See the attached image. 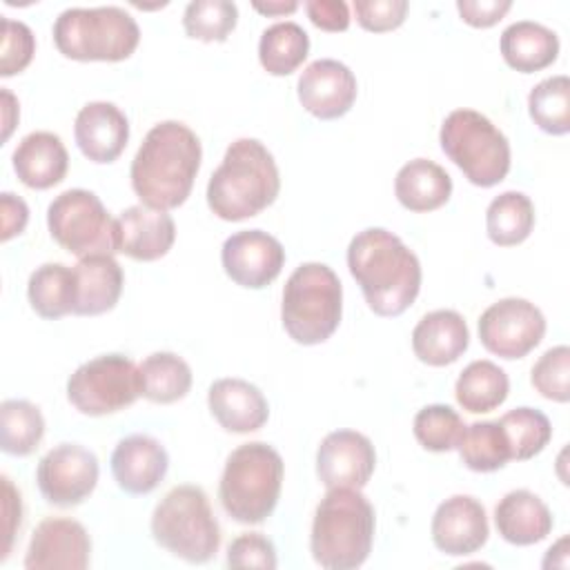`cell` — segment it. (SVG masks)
<instances>
[{
	"label": "cell",
	"mask_w": 570,
	"mask_h": 570,
	"mask_svg": "<svg viewBox=\"0 0 570 570\" xmlns=\"http://www.w3.org/2000/svg\"><path fill=\"white\" fill-rule=\"evenodd\" d=\"M200 158V138L180 120H163L147 131L131 160V187L142 205L169 212L191 194Z\"/></svg>",
	"instance_id": "6da1fadb"
},
{
	"label": "cell",
	"mask_w": 570,
	"mask_h": 570,
	"mask_svg": "<svg viewBox=\"0 0 570 570\" xmlns=\"http://www.w3.org/2000/svg\"><path fill=\"white\" fill-rule=\"evenodd\" d=\"M347 267L367 307L379 316H399L419 296L421 263L416 254L385 227H367L350 240Z\"/></svg>",
	"instance_id": "7a4b0ae2"
},
{
	"label": "cell",
	"mask_w": 570,
	"mask_h": 570,
	"mask_svg": "<svg viewBox=\"0 0 570 570\" xmlns=\"http://www.w3.org/2000/svg\"><path fill=\"white\" fill-rule=\"evenodd\" d=\"M281 191V174L272 151L256 138L234 140L207 183L209 209L229 223L267 209Z\"/></svg>",
	"instance_id": "3957f363"
},
{
	"label": "cell",
	"mask_w": 570,
	"mask_h": 570,
	"mask_svg": "<svg viewBox=\"0 0 570 570\" xmlns=\"http://www.w3.org/2000/svg\"><path fill=\"white\" fill-rule=\"evenodd\" d=\"M374 530V508L361 490L330 488L314 510L309 552L325 570H354L370 557Z\"/></svg>",
	"instance_id": "277c9868"
},
{
	"label": "cell",
	"mask_w": 570,
	"mask_h": 570,
	"mask_svg": "<svg viewBox=\"0 0 570 570\" xmlns=\"http://www.w3.org/2000/svg\"><path fill=\"white\" fill-rule=\"evenodd\" d=\"M283 476V459L269 443L238 445L227 456L218 483L223 510L238 523H263L278 503Z\"/></svg>",
	"instance_id": "5b68a950"
},
{
	"label": "cell",
	"mask_w": 570,
	"mask_h": 570,
	"mask_svg": "<svg viewBox=\"0 0 570 570\" xmlns=\"http://www.w3.org/2000/svg\"><path fill=\"white\" fill-rule=\"evenodd\" d=\"M343 316V287L325 263H301L283 287L281 321L292 341L318 345L327 341Z\"/></svg>",
	"instance_id": "8992f818"
},
{
	"label": "cell",
	"mask_w": 570,
	"mask_h": 570,
	"mask_svg": "<svg viewBox=\"0 0 570 570\" xmlns=\"http://www.w3.org/2000/svg\"><path fill=\"white\" fill-rule=\"evenodd\" d=\"M53 42L65 58L118 62L140 42L136 18L116 4L69 7L53 22Z\"/></svg>",
	"instance_id": "52a82bcc"
},
{
	"label": "cell",
	"mask_w": 570,
	"mask_h": 570,
	"mask_svg": "<svg viewBox=\"0 0 570 570\" xmlns=\"http://www.w3.org/2000/svg\"><path fill=\"white\" fill-rule=\"evenodd\" d=\"M154 541L187 563H207L220 548V525L200 485L171 488L151 512Z\"/></svg>",
	"instance_id": "ba28073f"
},
{
	"label": "cell",
	"mask_w": 570,
	"mask_h": 570,
	"mask_svg": "<svg viewBox=\"0 0 570 570\" xmlns=\"http://www.w3.org/2000/svg\"><path fill=\"white\" fill-rule=\"evenodd\" d=\"M439 142L443 154L476 187H494L510 171V142L481 111L454 109L445 116Z\"/></svg>",
	"instance_id": "9c48e42d"
},
{
	"label": "cell",
	"mask_w": 570,
	"mask_h": 570,
	"mask_svg": "<svg viewBox=\"0 0 570 570\" xmlns=\"http://www.w3.org/2000/svg\"><path fill=\"white\" fill-rule=\"evenodd\" d=\"M47 227L51 238L78 258L118 252L116 218L89 189L58 194L47 207Z\"/></svg>",
	"instance_id": "30bf717a"
},
{
	"label": "cell",
	"mask_w": 570,
	"mask_h": 570,
	"mask_svg": "<svg viewBox=\"0 0 570 570\" xmlns=\"http://www.w3.org/2000/svg\"><path fill=\"white\" fill-rule=\"evenodd\" d=\"M140 396L136 363L125 354L96 356L69 376L67 399L87 416H105L129 407Z\"/></svg>",
	"instance_id": "8fae6325"
},
{
	"label": "cell",
	"mask_w": 570,
	"mask_h": 570,
	"mask_svg": "<svg viewBox=\"0 0 570 570\" xmlns=\"http://www.w3.org/2000/svg\"><path fill=\"white\" fill-rule=\"evenodd\" d=\"M546 334L543 312L528 298L508 296L488 305L479 316L481 345L501 358H523Z\"/></svg>",
	"instance_id": "7c38bea8"
},
{
	"label": "cell",
	"mask_w": 570,
	"mask_h": 570,
	"mask_svg": "<svg viewBox=\"0 0 570 570\" xmlns=\"http://www.w3.org/2000/svg\"><path fill=\"white\" fill-rule=\"evenodd\" d=\"M98 459L80 443L53 445L36 468L38 490L47 503L58 508L80 505L98 483Z\"/></svg>",
	"instance_id": "4fadbf2b"
},
{
	"label": "cell",
	"mask_w": 570,
	"mask_h": 570,
	"mask_svg": "<svg viewBox=\"0 0 570 570\" xmlns=\"http://www.w3.org/2000/svg\"><path fill=\"white\" fill-rule=\"evenodd\" d=\"M225 274L240 287H267L285 265L281 240L263 229H240L225 238L220 249Z\"/></svg>",
	"instance_id": "5bb4252c"
},
{
	"label": "cell",
	"mask_w": 570,
	"mask_h": 570,
	"mask_svg": "<svg viewBox=\"0 0 570 570\" xmlns=\"http://www.w3.org/2000/svg\"><path fill=\"white\" fill-rule=\"evenodd\" d=\"M91 561V539L85 525L69 517L42 519L24 554L27 570H85Z\"/></svg>",
	"instance_id": "9a60e30c"
},
{
	"label": "cell",
	"mask_w": 570,
	"mask_h": 570,
	"mask_svg": "<svg viewBox=\"0 0 570 570\" xmlns=\"http://www.w3.org/2000/svg\"><path fill=\"white\" fill-rule=\"evenodd\" d=\"M376 468V450L372 441L356 430L330 432L316 450L318 481L330 488L367 485Z\"/></svg>",
	"instance_id": "2e32d148"
},
{
	"label": "cell",
	"mask_w": 570,
	"mask_h": 570,
	"mask_svg": "<svg viewBox=\"0 0 570 570\" xmlns=\"http://www.w3.org/2000/svg\"><path fill=\"white\" fill-rule=\"evenodd\" d=\"M296 94L305 111L321 120H334L352 109L358 85L352 69L341 60L318 58L301 71Z\"/></svg>",
	"instance_id": "e0dca14e"
},
{
	"label": "cell",
	"mask_w": 570,
	"mask_h": 570,
	"mask_svg": "<svg viewBox=\"0 0 570 570\" xmlns=\"http://www.w3.org/2000/svg\"><path fill=\"white\" fill-rule=\"evenodd\" d=\"M430 534L448 557H465L481 550L490 534L483 503L470 494H452L434 510Z\"/></svg>",
	"instance_id": "ac0fdd59"
},
{
	"label": "cell",
	"mask_w": 570,
	"mask_h": 570,
	"mask_svg": "<svg viewBox=\"0 0 570 570\" xmlns=\"http://www.w3.org/2000/svg\"><path fill=\"white\" fill-rule=\"evenodd\" d=\"M111 474L127 494H149L167 474L169 456L163 443L149 434H129L111 452Z\"/></svg>",
	"instance_id": "d6986e66"
},
{
	"label": "cell",
	"mask_w": 570,
	"mask_h": 570,
	"mask_svg": "<svg viewBox=\"0 0 570 570\" xmlns=\"http://www.w3.org/2000/svg\"><path fill=\"white\" fill-rule=\"evenodd\" d=\"M73 138L82 156L91 163H114L127 147L129 120L118 105L94 100L80 107L73 122Z\"/></svg>",
	"instance_id": "ffe728a7"
},
{
	"label": "cell",
	"mask_w": 570,
	"mask_h": 570,
	"mask_svg": "<svg viewBox=\"0 0 570 570\" xmlns=\"http://www.w3.org/2000/svg\"><path fill=\"white\" fill-rule=\"evenodd\" d=\"M118 252L134 261H158L176 240V223L165 209L131 205L116 218Z\"/></svg>",
	"instance_id": "44dd1931"
},
{
	"label": "cell",
	"mask_w": 570,
	"mask_h": 570,
	"mask_svg": "<svg viewBox=\"0 0 570 570\" xmlns=\"http://www.w3.org/2000/svg\"><path fill=\"white\" fill-rule=\"evenodd\" d=\"M207 405L218 425L234 434L261 430L269 419L263 392L245 379H218L207 390Z\"/></svg>",
	"instance_id": "7402d4cb"
},
{
	"label": "cell",
	"mask_w": 570,
	"mask_h": 570,
	"mask_svg": "<svg viewBox=\"0 0 570 570\" xmlns=\"http://www.w3.org/2000/svg\"><path fill=\"white\" fill-rule=\"evenodd\" d=\"M470 345V330L456 309H434L412 330L414 356L432 367L454 363Z\"/></svg>",
	"instance_id": "603a6c76"
},
{
	"label": "cell",
	"mask_w": 570,
	"mask_h": 570,
	"mask_svg": "<svg viewBox=\"0 0 570 570\" xmlns=\"http://www.w3.org/2000/svg\"><path fill=\"white\" fill-rule=\"evenodd\" d=\"M11 163L22 185L31 189H49L67 176L69 154L58 134L31 131L16 145Z\"/></svg>",
	"instance_id": "cb8c5ba5"
},
{
	"label": "cell",
	"mask_w": 570,
	"mask_h": 570,
	"mask_svg": "<svg viewBox=\"0 0 570 570\" xmlns=\"http://www.w3.org/2000/svg\"><path fill=\"white\" fill-rule=\"evenodd\" d=\"M76 276V301L73 312L78 316H98L116 307L125 274L114 254L85 256L73 265Z\"/></svg>",
	"instance_id": "d4e9b609"
},
{
	"label": "cell",
	"mask_w": 570,
	"mask_h": 570,
	"mask_svg": "<svg viewBox=\"0 0 570 570\" xmlns=\"http://www.w3.org/2000/svg\"><path fill=\"white\" fill-rule=\"evenodd\" d=\"M494 525L503 541L532 546L552 532L554 519L541 497L530 490H512L497 503Z\"/></svg>",
	"instance_id": "484cf974"
},
{
	"label": "cell",
	"mask_w": 570,
	"mask_h": 570,
	"mask_svg": "<svg viewBox=\"0 0 570 570\" xmlns=\"http://www.w3.org/2000/svg\"><path fill=\"white\" fill-rule=\"evenodd\" d=\"M499 49L512 69L532 73L550 67L557 60L559 36L541 22L517 20L503 29Z\"/></svg>",
	"instance_id": "4316f807"
},
{
	"label": "cell",
	"mask_w": 570,
	"mask_h": 570,
	"mask_svg": "<svg viewBox=\"0 0 570 570\" xmlns=\"http://www.w3.org/2000/svg\"><path fill=\"white\" fill-rule=\"evenodd\" d=\"M394 194L396 200L410 212H432L450 200L452 178L434 160L414 158L396 171Z\"/></svg>",
	"instance_id": "83f0119b"
},
{
	"label": "cell",
	"mask_w": 570,
	"mask_h": 570,
	"mask_svg": "<svg viewBox=\"0 0 570 570\" xmlns=\"http://www.w3.org/2000/svg\"><path fill=\"white\" fill-rule=\"evenodd\" d=\"M510 392V379L503 367L488 358L472 361L463 367L454 383L456 403L472 414L497 410Z\"/></svg>",
	"instance_id": "f1b7e54d"
},
{
	"label": "cell",
	"mask_w": 570,
	"mask_h": 570,
	"mask_svg": "<svg viewBox=\"0 0 570 570\" xmlns=\"http://www.w3.org/2000/svg\"><path fill=\"white\" fill-rule=\"evenodd\" d=\"M27 298L31 309L42 318H60L73 312L76 276L73 267L62 263H45L36 267L27 281Z\"/></svg>",
	"instance_id": "f546056e"
},
{
	"label": "cell",
	"mask_w": 570,
	"mask_h": 570,
	"mask_svg": "<svg viewBox=\"0 0 570 570\" xmlns=\"http://www.w3.org/2000/svg\"><path fill=\"white\" fill-rule=\"evenodd\" d=\"M140 396L151 403H176L191 387V367L174 352H154L138 365Z\"/></svg>",
	"instance_id": "4dcf8cb0"
},
{
	"label": "cell",
	"mask_w": 570,
	"mask_h": 570,
	"mask_svg": "<svg viewBox=\"0 0 570 570\" xmlns=\"http://www.w3.org/2000/svg\"><path fill=\"white\" fill-rule=\"evenodd\" d=\"M309 53V36L294 20L269 24L258 40V60L272 76H289Z\"/></svg>",
	"instance_id": "1f68e13d"
},
{
	"label": "cell",
	"mask_w": 570,
	"mask_h": 570,
	"mask_svg": "<svg viewBox=\"0 0 570 570\" xmlns=\"http://www.w3.org/2000/svg\"><path fill=\"white\" fill-rule=\"evenodd\" d=\"M534 227V205L523 191L510 189L494 196L485 209L488 238L499 247L523 243Z\"/></svg>",
	"instance_id": "d6a6232c"
},
{
	"label": "cell",
	"mask_w": 570,
	"mask_h": 570,
	"mask_svg": "<svg viewBox=\"0 0 570 570\" xmlns=\"http://www.w3.org/2000/svg\"><path fill=\"white\" fill-rule=\"evenodd\" d=\"M45 436V416L38 405L24 399L0 403V448L11 456L31 454Z\"/></svg>",
	"instance_id": "836d02e7"
},
{
	"label": "cell",
	"mask_w": 570,
	"mask_h": 570,
	"mask_svg": "<svg viewBox=\"0 0 570 570\" xmlns=\"http://www.w3.org/2000/svg\"><path fill=\"white\" fill-rule=\"evenodd\" d=\"M456 450L463 465L474 472H494L512 461L510 445L499 421H474L465 425Z\"/></svg>",
	"instance_id": "e575fe53"
},
{
	"label": "cell",
	"mask_w": 570,
	"mask_h": 570,
	"mask_svg": "<svg viewBox=\"0 0 570 570\" xmlns=\"http://www.w3.org/2000/svg\"><path fill=\"white\" fill-rule=\"evenodd\" d=\"M528 111L534 125L552 136L570 131V78L559 73L537 82L528 94Z\"/></svg>",
	"instance_id": "d590c367"
},
{
	"label": "cell",
	"mask_w": 570,
	"mask_h": 570,
	"mask_svg": "<svg viewBox=\"0 0 570 570\" xmlns=\"http://www.w3.org/2000/svg\"><path fill=\"white\" fill-rule=\"evenodd\" d=\"M510 445V459L528 461L537 456L552 439L550 419L537 407H514L499 419Z\"/></svg>",
	"instance_id": "8d00e7d4"
},
{
	"label": "cell",
	"mask_w": 570,
	"mask_h": 570,
	"mask_svg": "<svg viewBox=\"0 0 570 570\" xmlns=\"http://www.w3.org/2000/svg\"><path fill=\"white\" fill-rule=\"evenodd\" d=\"M238 22V7L229 0H191L183 11V29L189 38L223 42Z\"/></svg>",
	"instance_id": "74e56055"
},
{
	"label": "cell",
	"mask_w": 570,
	"mask_h": 570,
	"mask_svg": "<svg viewBox=\"0 0 570 570\" xmlns=\"http://www.w3.org/2000/svg\"><path fill=\"white\" fill-rule=\"evenodd\" d=\"M463 428L465 423L461 414L445 403H432L421 407L412 421V432L416 441L430 452L456 450Z\"/></svg>",
	"instance_id": "f35d334b"
},
{
	"label": "cell",
	"mask_w": 570,
	"mask_h": 570,
	"mask_svg": "<svg viewBox=\"0 0 570 570\" xmlns=\"http://www.w3.org/2000/svg\"><path fill=\"white\" fill-rule=\"evenodd\" d=\"M532 387L557 403L570 401V347L554 345L546 350L530 372Z\"/></svg>",
	"instance_id": "ab89813d"
},
{
	"label": "cell",
	"mask_w": 570,
	"mask_h": 570,
	"mask_svg": "<svg viewBox=\"0 0 570 570\" xmlns=\"http://www.w3.org/2000/svg\"><path fill=\"white\" fill-rule=\"evenodd\" d=\"M36 53L33 31L20 22L2 16V45H0V73L4 78L20 73L29 67Z\"/></svg>",
	"instance_id": "60d3db41"
},
{
	"label": "cell",
	"mask_w": 570,
	"mask_h": 570,
	"mask_svg": "<svg viewBox=\"0 0 570 570\" xmlns=\"http://www.w3.org/2000/svg\"><path fill=\"white\" fill-rule=\"evenodd\" d=\"M227 566L274 570L278 566L276 548L263 532H243L227 546Z\"/></svg>",
	"instance_id": "b9f144b4"
},
{
	"label": "cell",
	"mask_w": 570,
	"mask_h": 570,
	"mask_svg": "<svg viewBox=\"0 0 570 570\" xmlns=\"http://www.w3.org/2000/svg\"><path fill=\"white\" fill-rule=\"evenodd\" d=\"M407 0H354V13L363 29L383 33L403 24Z\"/></svg>",
	"instance_id": "7bdbcfd3"
},
{
	"label": "cell",
	"mask_w": 570,
	"mask_h": 570,
	"mask_svg": "<svg viewBox=\"0 0 570 570\" xmlns=\"http://www.w3.org/2000/svg\"><path fill=\"white\" fill-rule=\"evenodd\" d=\"M510 0H456L461 20L481 29L497 24L510 11Z\"/></svg>",
	"instance_id": "ee69618b"
},
{
	"label": "cell",
	"mask_w": 570,
	"mask_h": 570,
	"mask_svg": "<svg viewBox=\"0 0 570 570\" xmlns=\"http://www.w3.org/2000/svg\"><path fill=\"white\" fill-rule=\"evenodd\" d=\"M305 11L323 31H345L350 27V7L343 0H309L305 2Z\"/></svg>",
	"instance_id": "f6af8a7d"
},
{
	"label": "cell",
	"mask_w": 570,
	"mask_h": 570,
	"mask_svg": "<svg viewBox=\"0 0 570 570\" xmlns=\"http://www.w3.org/2000/svg\"><path fill=\"white\" fill-rule=\"evenodd\" d=\"M0 209H2V240L13 238L16 234H22V229L27 227L29 220V207L27 203L11 194V191H2L0 194Z\"/></svg>",
	"instance_id": "bcb514c9"
},
{
	"label": "cell",
	"mask_w": 570,
	"mask_h": 570,
	"mask_svg": "<svg viewBox=\"0 0 570 570\" xmlns=\"http://www.w3.org/2000/svg\"><path fill=\"white\" fill-rule=\"evenodd\" d=\"M2 485H4V534H7L2 559H7L13 546V537L22 523V501H20V492L13 488L9 476H2Z\"/></svg>",
	"instance_id": "7dc6e473"
},
{
	"label": "cell",
	"mask_w": 570,
	"mask_h": 570,
	"mask_svg": "<svg viewBox=\"0 0 570 570\" xmlns=\"http://www.w3.org/2000/svg\"><path fill=\"white\" fill-rule=\"evenodd\" d=\"M2 100H4V134H2V138L7 140L9 134H11V129H13L16 122H18L20 111H18V102H16L13 94H11L7 87H2Z\"/></svg>",
	"instance_id": "c3c4849f"
},
{
	"label": "cell",
	"mask_w": 570,
	"mask_h": 570,
	"mask_svg": "<svg viewBox=\"0 0 570 570\" xmlns=\"http://www.w3.org/2000/svg\"><path fill=\"white\" fill-rule=\"evenodd\" d=\"M252 7L265 16H285V13H294L298 9V2L289 0V2H283V0H272V2H252Z\"/></svg>",
	"instance_id": "681fc988"
}]
</instances>
